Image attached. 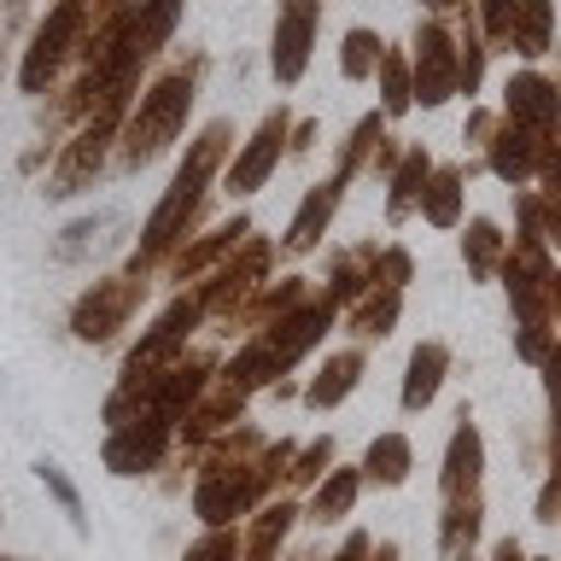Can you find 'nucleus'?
I'll use <instances>...</instances> for the list:
<instances>
[{
  "label": "nucleus",
  "mask_w": 561,
  "mask_h": 561,
  "mask_svg": "<svg viewBox=\"0 0 561 561\" xmlns=\"http://www.w3.org/2000/svg\"><path fill=\"white\" fill-rule=\"evenodd\" d=\"M234 147H240V135H234V123H228V117H210L205 129L187 140V158L175 164L164 199L152 205V217H147V228H140V245H135V257H129V270H123V275L147 280L152 270H164V263L175 257V245L199 228L205 199H210V182H222Z\"/></svg>",
  "instance_id": "1"
},
{
  "label": "nucleus",
  "mask_w": 561,
  "mask_h": 561,
  "mask_svg": "<svg viewBox=\"0 0 561 561\" xmlns=\"http://www.w3.org/2000/svg\"><path fill=\"white\" fill-rule=\"evenodd\" d=\"M473 12H480V30L491 53H508V35H515V0H473Z\"/></svg>",
  "instance_id": "30"
},
{
  "label": "nucleus",
  "mask_w": 561,
  "mask_h": 561,
  "mask_svg": "<svg viewBox=\"0 0 561 561\" xmlns=\"http://www.w3.org/2000/svg\"><path fill=\"white\" fill-rule=\"evenodd\" d=\"M293 123L298 117L287 112V105H270V112H263V123L240 140L234 158H228V170H222V193H228V199H252V193L270 187V175L280 170V158H287Z\"/></svg>",
  "instance_id": "5"
},
{
  "label": "nucleus",
  "mask_w": 561,
  "mask_h": 561,
  "mask_svg": "<svg viewBox=\"0 0 561 561\" xmlns=\"http://www.w3.org/2000/svg\"><path fill=\"white\" fill-rule=\"evenodd\" d=\"M497 561H526V556H520V543L508 538V543H497Z\"/></svg>",
  "instance_id": "41"
},
{
  "label": "nucleus",
  "mask_w": 561,
  "mask_h": 561,
  "mask_svg": "<svg viewBox=\"0 0 561 561\" xmlns=\"http://www.w3.org/2000/svg\"><path fill=\"white\" fill-rule=\"evenodd\" d=\"M550 47H556V0H515L508 53H515V59H543Z\"/></svg>",
  "instance_id": "19"
},
{
  "label": "nucleus",
  "mask_w": 561,
  "mask_h": 561,
  "mask_svg": "<svg viewBox=\"0 0 561 561\" xmlns=\"http://www.w3.org/2000/svg\"><path fill=\"white\" fill-rule=\"evenodd\" d=\"M375 257H380V245L375 240H357V245H340V252L328 257V298L340 310H351L357 298L368 293V275H375Z\"/></svg>",
  "instance_id": "16"
},
{
  "label": "nucleus",
  "mask_w": 561,
  "mask_h": 561,
  "mask_svg": "<svg viewBox=\"0 0 561 561\" xmlns=\"http://www.w3.org/2000/svg\"><path fill=\"white\" fill-rule=\"evenodd\" d=\"M410 280H415V257H410V245H380L368 287H398V293H403Z\"/></svg>",
  "instance_id": "29"
},
{
  "label": "nucleus",
  "mask_w": 561,
  "mask_h": 561,
  "mask_svg": "<svg viewBox=\"0 0 561 561\" xmlns=\"http://www.w3.org/2000/svg\"><path fill=\"white\" fill-rule=\"evenodd\" d=\"M497 123H503V112H491V105H468V123H462V140L473 152L485 158V147H491V135H497Z\"/></svg>",
  "instance_id": "33"
},
{
  "label": "nucleus",
  "mask_w": 561,
  "mask_h": 561,
  "mask_svg": "<svg viewBox=\"0 0 561 561\" xmlns=\"http://www.w3.org/2000/svg\"><path fill=\"white\" fill-rule=\"evenodd\" d=\"M538 187H561V129L543 140V164H538Z\"/></svg>",
  "instance_id": "37"
},
{
  "label": "nucleus",
  "mask_w": 561,
  "mask_h": 561,
  "mask_svg": "<svg viewBox=\"0 0 561 561\" xmlns=\"http://www.w3.org/2000/svg\"><path fill=\"white\" fill-rule=\"evenodd\" d=\"M182 561H245V556H240V543L228 538V533H210L205 543H193Z\"/></svg>",
  "instance_id": "36"
},
{
  "label": "nucleus",
  "mask_w": 561,
  "mask_h": 561,
  "mask_svg": "<svg viewBox=\"0 0 561 561\" xmlns=\"http://www.w3.org/2000/svg\"><path fill=\"white\" fill-rule=\"evenodd\" d=\"M380 30H345V42H340V77L345 82H375V65H380Z\"/></svg>",
  "instance_id": "26"
},
{
  "label": "nucleus",
  "mask_w": 561,
  "mask_h": 561,
  "mask_svg": "<svg viewBox=\"0 0 561 561\" xmlns=\"http://www.w3.org/2000/svg\"><path fill=\"white\" fill-rule=\"evenodd\" d=\"M445 375H450V345L421 340L410 357V375H403V410H427L438 398V386H445Z\"/></svg>",
  "instance_id": "17"
},
{
  "label": "nucleus",
  "mask_w": 561,
  "mask_h": 561,
  "mask_svg": "<svg viewBox=\"0 0 561 561\" xmlns=\"http://www.w3.org/2000/svg\"><path fill=\"white\" fill-rule=\"evenodd\" d=\"M35 473H42V485L53 491V497H59V508H65V515H70V526H77V533H82L88 520H82V497H77V485H70V480H65V473L53 468V462H42V468H35Z\"/></svg>",
  "instance_id": "32"
},
{
  "label": "nucleus",
  "mask_w": 561,
  "mask_h": 561,
  "mask_svg": "<svg viewBox=\"0 0 561 561\" xmlns=\"http://www.w3.org/2000/svg\"><path fill=\"white\" fill-rule=\"evenodd\" d=\"M543 380H550V403H556V421H561V345L550 351V363H543Z\"/></svg>",
  "instance_id": "39"
},
{
  "label": "nucleus",
  "mask_w": 561,
  "mask_h": 561,
  "mask_svg": "<svg viewBox=\"0 0 561 561\" xmlns=\"http://www.w3.org/2000/svg\"><path fill=\"white\" fill-rule=\"evenodd\" d=\"M205 65H210L205 53H175V59L140 88L135 112L117 135V170H147L152 158H164L175 140H182L187 117H193V100H199V82H205Z\"/></svg>",
  "instance_id": "2"
},
{
  "label": "nucleus",
  "mask_w": 561,
  "mask_h": 561,
  "mask_svg": "<svg viewBox=\"0 0 561 561\" xmlns=\"http://www.w3.org/2000/svg\"><path fill=\"white\" fill-rule=\"evenodd\" d=\"M410 70H415V105L438 112L462 94V59H456V24L450 18H421L410 35Z\"/></svg>",
  "instance_id": "4"
},
{
  "label": "nucleus",
  "mask_w": 561,
  "mask_h": 561,
  "mask_svg": "<svg viewBox=\"0 0 561 561\" xmlns=\"http://www.w3.org/2000/svg\"><path fill=\"white\" fill-rule=\"evenodd\" d=\"M421 222L427 228H462L468 222V164H433L421 193Z\"/></svg>",
  "instance_id": "14"
},
{
  "label": "nucleus",
  "mask_w": 561,
  "mask_h": 561,
  "mask_svg": "<svg viewBox=\"0 0 561 561\" xmlns=\"http://www.w3.org/2000/svg\"><path fill=\"white\" fill-rule=\"evenodd\" d=\"M357 491H363L357 468H328V480H322V491H316V503H310V520H340L345 508L357 503Z\"/></svg>",
  "instance_id": "27"
},
{
  "label": "nucleus",
  "mask_w": 561,
  "mask_h": 561,
  "mask_svg": "<svg viewBox=\"0 0 561 561\" xmlns=\"http://www.w3.org/2000/svg\"><path fill=\"white\" fill-rule=\"evenodd\" d=\"M398 316H403L398 287H368L357 305L345 310V328H351V340H386V333L398 328Z\"/></svg>",
  "instance_id": "20"
},
{
  "label": "nucleus",
  "mask_w": 561,
  "mask_h": 561,
  "mask_svg": "<svg viewBox=\"0 0 561 561\" xmlns=\"http://www.w3.org/2000/svg\"><path fill=\"white\" fill-rule=\"evenodd\" d=\"M140 298H147V280H135V275H105L94 280L82 298H77V310H70V333L88 345H100V340H112L117 328H129V316L140 310Z\"/></svg>",
  "instance_id": "8"
},
{
  "label": "nucleus",
  "mask_w": 561,
  "mask_h": 561,
  "mask_svg": "<svg viewBox=\"0 0 561 561\" xmlns=\"http://www.w3.org/2000/svg\"><path fill=\"white\" fill-rule=\"evenodd\" d=\"M380 140H386V112L357 117V123H351V135L340 140V158H333V170H345L351 182H357V175H368V158H375Z\"/></svg>",
  "instance_id": "24"
},
{
  "label": "nucleus",
  "mask_w": 561,
  "mask_h": 561,
  "mask_svg": "<svg viewBox=\"0 0 561 561\" xmlns=\"http://www.w3.org/2000/svg\"><path fill=\"white\" fill-rule=\"evenodd\" d=\"M316 30H322V0H275L270 30V77L280 88H298L316 59Z\"/></svg>",
  "instance_id": "7"
},
{
  "label": "nucleus",
  "mask_w": 561,
  "mask_h": 561,
  "mask_svg": "<svg viewBox=\"0 0 561 561\" xmlns=\"http://www.w3.org/2000/svg\"><path fill=\"white\" fill-rule=\"evenodd\" d=\"M328 462H333V445H328V438H316V445H310L305 456H293V485H310Z\"/></svg>",
  "instance_id": "35"
},
{
  "label": "nucleus",
  "mask_w": 561,
  "mask_h": 561,
  "mask_svg": "<svg viewBox=\"0 0 561 561\" xmlns=\"http://www.w3.org/2000/svg\"><path fill=\"white\" fill-rule=\"evenodd\" d=\"M556 328H561V270H556Z\"/></svg>",
  "instance_id": "42"
},
{
  "label": "nucleus",
  "mask_w": 561,
  "mask_h": 561,
  "mask_svg": "<svg viewBox=\"0 0 561 561\" xmlns=\"http://www.w3.org/2000/svg\"><path fill=\"white\" fill-rule=\"evenodd\" d=\"M415 7L427 12V18H456V12H468L473 0H415Z\"/></svg>",
  "instance_id": "40"
},
{
  "label": "nucleus",
  "mask_w": 561,
  "mask_h": 561,
  "mask_svg": "<svg viewBox=\"0 0 561 561\" xmlns=\"http://www.w3.org/2000/svg\"><path fill=\"white\" fill-rule=\"evenodd\" d=\"M508 257V234L491 217H468V234H462V263H468V280H491Z\"/></svg>",
  "instance_id": "23"
},
{
  "label": "nucleus",
  "mask_w": 561,
  "mask_h": 561,
  "mask_svg": "<svg viewBox=\"0 0 561 561\" xmlns=\"http://www.w3.org/2000/svg\"><path fill=\"white\" fill-rule=\"evenodd\" d=\"M345 187H351V175H345V170H333L328 182H316V187L305 193V199H298L293 222H287V234H280V252H287V257H310L316 245L328 240L333 217H340V205H345Z\"/></svg>",
  "instance_id": "10"
},
{
  "label": "nucleus",
  "mask_w": 561,
  "mask_h": 561,
  "mask_svg": "<svg viewBox=\"0 0 561 561\" xmlns=\"http://www.w3.org/2000/svg\"><path fill=\"white\" fill-rule=\"evenodd\" d=\"M257 228H252V217H245V210H234V217L228 222H217V228H205L199 240H182L175 245V257L164 263V275L175 280V287H187V280H205L210 270H217V263H228L240 252L245 240H252Z\"/></svg>",
  "instance_id": "9"
},
{
  "label": "nucleus",
  "mask_w": 561,
  "mask_h": 561,
  "mask_svg": "<svg viewBox=\"0 0 561 561\" xmlns=\"http://www.w3.org/2000/svg\"><path fill=\"white\" fill-rule=\"evenodd\" d=\"M533 199H538V228H543V240L561 245V187H533Z\"/></svg>",
  "instance_id": "34"
},
{
  "label": "nucleus",
  "mask_w": 561,
  "mask_h": 561,
  "mask_svg": "<svg viewBox=\"0 0 561 561\" xmlns=\"http://www.w3.org/2000/svg\"><path fill=\"white\" fill-rule=\"evenodd\" d=\"M88 18H94V0H47V12L35 18L30 42L18 53V94L47 100L59 88V77L82 59Z\"/></svg>",
  "instance_id": "3"
},
{
  "label": "nucleus",
  "mask_w": 561,
  "mask_h": 561,
  "mask_svg": "<svg viewBox=\"0 0 561 561\" xmlns=\"http://www.w3.org/2000/svg\"><path fill=\"white\" fill-rule=\"evenodd\" d=\"M287 526H293V503H270V508H263L257 526H252V543H245V561H275Z\"/></svg>",
  "instance_id": "28"
},
{
  "label": "nucleus",
  "mask_w": 561,
  "mask_h": 561,
  "mask_svg": "<svg viewBox=\"0 0 561 561\" xmlns=\"http://www.w3.org/2000/svg\"><path fill=\"white\" fill-rule=\"evenodd\" d=\"M375 94H380L386 123L403 117V112L415 105V70H410V53H403V47H386V53H380V65H375Z\"/></svg>",
  "instance_id": "22"
},
{
  "label": "nucleus",
  "mask_w": 561,
  "mask_h": 561,
  "mask_svg": "<svg viewBox=\"0 0 561 561\" xmlns=\"http://www.w3.org/2000/svg\"><path fill=\"white\" fill-rule=\"evenodd\" d=\"M357 380H363V351H333V357L316 368V380L305 386V403L310 410H333V403H345L357 392Z\"/></svg>",
  "instance_id": "18"
},
{
  "label": "nucleus",
  "mask_w": 561,
  "mask_h": 561,
  "mask_svg": "<svg viewBox=\"0 0 561 561\" xmlns=\"http://www.w3.org/2000/svg\"><path fill=\"white\" fill-rule=\"evenodd\" d=\"M363 473L375 485H403V480H410V438H403V433H380L375 445H368V456H363Z\"/></svg>",
  "instance_id": "25"
},
{
  "label": "nucleus",
  "mask_w": 561,
  "mask_h": 561,
  "mask_svg": "<svg viewBox=\"0 0 561 561\" xmlns=\"http://www.w3.org/2000/svg\"><path fill=\"white\" fill-rule=\"evenodd\" d=\"M497 112L508 123H520V129H533V135H556L561 129V82L543 77V70H515V77L503 82Z\"/></svg>",
  "instance_id": "11"
},
{
  "label": "nucleus",
  "mask_w": 561,
  "mask_h": 561,
  "mask_svg": "<svg viewBox=\"0 0 561 561\" xmlns=\"http://www.w3.org/2000/svg\"><path fill=\"white\" fill-rule=\"evenodd\" d=\"M170 445V427L164 421H129V427L112 433V445H105V462L112 473H152L158 456Z\"/></svg>",
  "instance_id": "13"
},
{
  "label": "nucleus",
  "mask_w": 561,
  "mask_h": 561,
  "mask_svg": "<svg viewBox=\"0 0 561 561\" xmlns=\"http://www.w3.org/2000/svg\"><path fill=\"white\" fill-rule=\"evenodd\" d=\"M543 140L550 135H533V129H520V123H497V135H491V147H485V170L497 175L503 187H533L538 182V164H543Z\"/></svg>",
  "instance_id": "12"
},
{
  "label": "nucleus",
  "mask_w": 561,
  "mask_h": 561,
  "mask_svg": "<svg viewBox=\"0 0 561 561\" xmlns=\"http://www.w3.org/2000/svg\"><path fill=\"white\" fill-rule=\"evenodd\" d=\"M480 491V433L462 410V427L450 433V456H445V503L450 497H473Z\"/></svg>",
  "instance_id": "21"
},
{
  "label": "nucleus",
  "mask_w": 561,
  "mask_h": 561,
  "mask_svg": "<svg viewBox=\"0 0 561 561\" xmlns=\"http://www.w3.org/2000/svg\"><path fill=\"white\" fill-rule=\"evenodd\" d=\"M462 561H473V556H462Z\"/></svg>",
  "instance_id": "43"
},
{
  "label": "nucleus",
  "mask_w": 561,
  "mask_h": 561,
  "mask_svg": "<svg viewBox=\"0 0 561 561\" xmlns=\"http://www.w3.org/2000/svg\"><path fill=\"white\" fill-rule=\"evenodd\" d=\"M270 263H275V240H263V234H252L240 245L234 257L228 263H217V270H210L205 280H193V287L205 293V310H210V322H234L240 316V305L245 298H252L263 280H270Z\"/></svg>",
  "instance_id": "6"
},
{
  "label": "nucleus",
  "mask_w": 561,
  "mask_h": 561,
  "mask_svg": "<svg viewBox=\"0 0 561 561\" xmlns=\"http://www.w3.org/2000/svg\"><path fill=\"white\" fill-rule=\"evenodd\" d=\"M316 135H322V129H316V117H298L293 123V140H287V158H305L316 147Z\"/></svg>",
  "instance_id": "38"
},
{
  "label": "nucleus",
  "mask_w": 561,
  "mask_h": 561,
  "mask_svg": "<svg viewBox=\"0 0 561 561\" xmlns=\"http://www.w3.org/2000/svg\"><path fill=\"white\" fill-rule=\"evenodd\" d=\"M100 228H105V217H100V210H94V217H77V222H70L59 240H53V263H77V257L88 252V245L100 240Z\"/></svg>",
  "instance_id": "31"
},
{
  "label": "nucleus",
  "mask_w": 561,
  "mask_h": 561,
  "mask_svg": "<svg viewBox=\"0 0 561 561\" xmlns=\"http://www.w3.org/2000/svg\"><path fill=\"white\" fill-rule=\"evenodd\" d=\"M427 175H433V152L427 147H403L398 170L386 175V222H410L421 210V193H427Z\"/></svg>",
  "instance_id": "15"
}]
</instances>
